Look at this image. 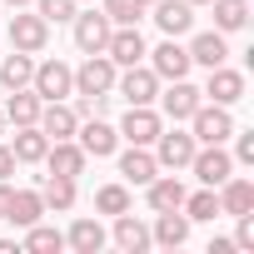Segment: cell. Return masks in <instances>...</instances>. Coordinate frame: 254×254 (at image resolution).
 I'll return each mask as SVG.
<instances>
[{"instance_id": "obj_30", "label": "cell", "mask_w": 254, "mask_h": 254, "mask_svg": "<svg viewBox=\"0 0 254 254\" xmlns=\"http://www.w3.org/2000/svg\"><path fill=\"white\" fill-rule=\"evenodd\" d=\"M209 10H214V30L219 35H234L249 25V0H209Z\"/></svg>"}, {"instance_id": "obj_1", "label": "cell", "mask_w": 254, "mask_h": 254, "mask_svg": "<svg viewBox=\"0 0 254 254\" xmlns=\"http://www.w3.org/2000/svg\"><path fill=\"white\" fill-rule=\"evenodd\" d=\"M185 125H190L194 145H224V140L234 135V115H229V105H209V100H204Z\"/></svg>"}, {"instance_id": "obj_6", "label": "cell", "mask_w": 254, "mask_h": 254, "mask_svg": "<svg viewBox=\"0 0 254 254\" xmlns=\"http://www.w3.org/2000/svg\"><path fill=\"white\" fill-rule=\"evenodd\" d=\"M5 35H10V50H25V55H40L45 45H50V25L25 5V10H15L10 15V25H5Z\"/></svg>"}, {"instance_id": "obj_40", "label": "cell", "mask_w": 254, "mask_h": 254, "mask_svg": "<svg viewBox=\"0 0 254 254\" xmlns=\"http://www.w3.org/2000/svg\"><path fill=\"white\" fill-rule=\"evenodd\" d=\"M5 5H10V10H25V5H35V0H5Z\"/></svg>"}, {"instance_id": "obj_28", "label": "cell", "mask_w": 254, "mask_h": 254, "mask_svg": "<svg viewBox=\"0 0 254 254\" xmlns=\"http://www.w3.org/2000/svg\"><path fill=\"white\" fill-rule=\"evenodd\" d=\"M5 219H10L15 229H30L35 219H45V199H40V190H15V194H10Z\"/></svg>"}, {"instance_id": "obj_8", "label": "cell", "mask_w": 254, "mask_h": 254, "mask_svg": "<svg viewBox=\"0 0 254 254\" xmlns=\"http://www.w3.org/2000/svg\"><path fill=\"white\" fill-rule=\"evenodd\" d=\"M165 130V115L155 105H130L120 115V140L125 145H155V135Z\"/></svg>"}, {"instance_id": "obj_41", "label": "cell", "mask_w": 254, "mask_h": 254, "mask_svg": "<svg viewBox=\"0 0 254 254\" xmlns=\"http://www.w3.org/2000/svg\"><path fill=\"white\" fill-rule=\"evenodd\" d=\"M0 254H15V239H0Z\"/></svg>"}, {"instance_id": "obj_10", "label": "cell", "mask_w": 254, "mask_h": 254, "mask_svg": "<svg viewBox=\"0 0 254 254\" xmlns=\"http://www.w3.org/2000/svg\"><path fill=\"white\" fill-rule=\"evenodd\" d=\"M190 170H194V180H199V185L219 190V185L234 175V155H229L224 145H199V150H194V160H190Z\"/></svg>"}, {"instance_id": "obj_15", "label": "cell", "mask_w": 254, "mask_h": 254, "mask_svg": "<svg viewBox=\"0 0 254 254\" xmlns=\"http://www.w3.org/2000/svg\"><path fill=\"white\" fill-rule=\"evenodd\" d=\"M145 15H150L170 40H180V35H190V30H194V5H190V0H155Z\"/></svg>"}, {"instance_id": "obj_29", "label": "cell", "mask_w": 254, "mask_h": 254, "mask_svg": "<svg viewBox=\"0 0 254 254\" xmlns=\"http://www.w3.org/2000/svg\"><path fill=\"white\" fill-rule=\"evenodd\" d=\"M30 75H35V55H25V50L0 55V85H5V90H25Z\"/></svg>"}, {"instance_id": "obj_42", "label": "cell", "mask_w": 254, "mask_h": 254, "mask_svg": "<svg viewBox=\"0 0 254 254\" xmlns=\"http://www.w3.org/2000/svg\"><path fill=\"white\" fill-rule=\"evenodd\" d=\"M0 135H5V110H0Z\"/></svg>"}, {"instance_id": "obj_39", "label": "cell", "mask_w": 254, "mask_h": 254, "mask_svg": "<svg viewBox=\"0 0 254 254\" xmlns=\"http://www.w3.org/2000/svg\"><path fill=\"white\" fill-rule=\"evenodd\" d=\"M10 194H15V185H10V180H0V219H5V209H10Z\"/></svg>"}, {"instance_id": "obj_24", "label": "cell", "mask_w": 254, "mask_h": 254, "mask_svg": "<svg viewBox=\"0 0 254 254\" xmlns=\"http://www.w3.org/2000/svg\"><path fill=\"white\" fill-rule=\"evenodd\" d=\"M40 199H45V214H70L80 190L75 180H60V175H40Z\"/></svg>"}, {"instance_id": "obj_32", "label": "cell", "mask_w": 254, "mask_h": 254, "mask_svg": "<svg viewBox=\"0 0 254 254\" xmlns=\"http://www.w3.org/2000/svg\"><path fill=\"white\" fill-rule=\"evenodd\" d=\"M125 209H130V185H125V180H115V185H100L95 190V214H125Z\"/></svg>"}, {"instance_id": "obj_16", "label": "cell", "mask_w": 254, "mask_h": 254, "mask_svg": "<svg viewBox=\"0 0 254 254\" xmlns=\"http://www.w3.org/2000/svg\"><path fill=\"white\" fill-rule=\"evenodd\" d=\"M145 50H150V45H145L140 25H115V30H110V45H105V55H110L120 70H125V65H140Z\"/></svg>"}, {"instance_id": "obj_9", "label": "cell", "mask_w": 254, "mask_h": 254, "mask_svg": "<svg viewBox=\"0 0 254 254\" xmlns=\"http://www.w3.org/2000/svg\"><path fill=\"white\" fill-rule=\"evenodd\" d=\"M115 75H120V65L110 55H85L75 65V95H110L115 90Z\"/></svg>"}, {"instance_id": "obj_21", "label": "cell", "mask_w": 254, "mask_h": 254, "mask_svg": "<svg viewBox=\"0 0 254 254\" xmlns=\"http://www.w3.org/2000/svg\"><path fill=\"white\" fill-rule=\"evenodd\" d=\"M105 239H110V234H105V224H100V219H90V214H80V219L65 229V249H75V254H100V249H105Z\"/></svg>"}, {"instance_id": "obj_23", "label": "cell", "mask_w": 254, "mask_h": 254, "mask_svg": "<svg viewBox=\"0 0 254 254\" xmlns=\"http://www.w3.org/2000/svg\"><path fill=\"white\" fill-rule=\"evenodd\" d=\"M45 150H50V140H45L40 125H15V140H10L15 165H40V160H45Z\"/></svg>"}, {"instance_id": "obj_12", "label": "cell", "mask_w": 254, "mask_h": 254, "mask_svg": "<svg viewBox=\"0 0 254 254\" xmlns=\"http://www.w3.org/2000/svg\"><path fill=\"white\" fill-rule=\"evenodd\" d=\"M145 65H150L160 80H185V75L194 70V65H190V50H185L180 40H170V35H165L155 50H145Z\"/></svg>"}, {"instance_id": "obj_44", "label": "cell", "mask_w": 254, "mask_h": 254, "mask_svg": "<svg viewBox=\"0 0 254 254\" xmlns=\"http://www.w3.org/2000/svg\"><path fill=\"white\" fill-rule=\"evenodd\" d=\"M75 5H95V0H75Z\"/></svg>"}, {"instance_id": "obj_2", "label": "cell", "mask_w": 254, "mask_h": 254, "mask_svg": "<svg viewBox=\"0 0 254 254\" xmlns=\"http://www.w3.org/2000/svg\"><path fill=\"white\" fill-rule=\"evenodd\" d=\"M160 85H165V80H160L145 60H140V65H125V70L115 75V90H120L125 105H155V100H160Z\"/></svg>"}, {"instance_id": "obj_3", "label": "cell", "mask_w": 254, "mask_h": 254, "mask_svg": "<svg viewBox=\"0 0 254 254\" xmlns=\"http://www.w3.org/2000/svg\"><path fill=\"white\" fill-rule=\"evenodd\" d=\"M70 30H75V50L80 55H105V45H110V15L105 10H75V20H70Z\"/></svg>"}, {"instance_id": "obj_27", "label": "cell", "mask_w": 254, "mask_h": 254, "mask_svg": "<svg viewBox=\"0 0 254 254\" xmlns=\"http://www.w3.org/2000/svg\"><path fill=\"white\" fill-rule=\"evenodd\" d=\"M40 95L25 85V90H5V105H0V110H5V125H35L40 120Z\"/></svg>"}, {"instance_id": "obj_38", "label": "cell", "mask_w": 254, "mask_h": 254, "mask_svg": "<svg viewBox=\"0 0 254 254\" xmlns=\"http://www.w3.org/2000/svg\"><path fill=\"white\" fill-rule=\"evenodd\" d=\"M15 175V155H10V145H0V180H10Z\"/></svg>"}, {"instance_id": "obj_5", "label": "cell", "mask_w": 254, "mask_h": 254, "mask_svg": "<svg viewBox=\"0 0 254 254\" xmlns=\"http://www.w3.org/2000/svg\"><path fill=\"white\" fill-rule=\"evenodd\" d=\"M150 150H155V165H160V170H190V160H194L199 145H194L190 130H180V125H175V130H160V135H155Z\"/></svg>"}, {"instance_id": "obj_31", "label": "cell", "mask_w": 254, "mask_h": 254, "mask_svg": "<svg viewBox=\"0 0 254 254\" xmlns=\"http://www.w3.org/2000/svg\"><path fill=\"white\" fill-rule=\"evenodd\" d=\"M180 209H185V219H190V224H214V219H219V194L204 185V190L185 194V204H180Z\"/></svg>"}, {"instance_id": "obj_26", "label": "cell", "mask_w": 254, "mask_h": 254, "mask_svg": "<svg viewBox=\"0 0 254 254\" xmlns=\"http://www.w3.org/2000/svg\"><path fill=\"white\" fill-rule=\"evenodd\" d=\"M150 239L165 244V249H180V244L190 239V219H185V209H160L155 224H150Z\"/></svg>"}, {"instance_id": "obj_19", "label": "cell", "mask_w": 254, "mask_h": 254, "mask_svg": "<svg viewBox=\"0 0 254 254\" xmlns=\"http://www.w3.org/2000/svg\"><path fill=\"white\" fill-rule=\"evenodd\" d=\"M214 194H219V214H229V219L254 209V180H249V175H229Z\"/></svg>"}, {"instance_id": "obj_25", "label": "cell", "mask_w": 254, "mask_h": 254, "mask_svg": "<svg viewBox=\"0 0 254 254\" xmlns=\"http://www.w3.org/2000/svg\"><path fill=\"white\" fill-rule=\"evenodd\" d=\"M185 185H180V175H155L150 185H145V199H150V214H160V209H180L185 204Z\"/></svg>"}, {"instance_id": "obj_13", "label": "cell", "mask_w": 254, "mask_h": 254, "mask_svg": "<svg viewBox=\"0 0 254 254\" xmlns=\"http://www.w3.org/2000/svg\"><path fill=\"white\" fill-rule=\"evenodd\" d=\"M244 90H249V85H244V70H234L229 60H224V65H214V70H209V80H204V100H209V105H239V100H244Z\"/></svg>"}, {"instance_id": "obj_11", "label": "cell", "mask_w": 254, "mask_h": 254, "mask_svg": "<svg viewBox=\"0 0 254 254\" xmlns=\"http://www.w3.org/2000/svg\"><path fill=\"white\" fill-rule=\"evenodd\" d=\"M75 145H80L90 160H110V155L120 150V130H115V125H105L100 115H90V120H80V130H75Z\"/></svg>"}, {"instance_id": "obj_7", "label": "cell", "mask_w": 254, "mask_h": 254, "mask_svg": "<svg viewBox=\"0 0 254 254\" xmlns=\"http://www.w3.org/2000/svg\"><path fill=\"white\" fill-rule=\"evenodd\" d=\"M30 90H35L40 100H70V95H75V70H70L65 60H35Z\"/></svg>"}, {"instance_id": "obj_36", "label": "cell", "mask_w": 254, "mask_h": 254, "mask_svg": "<svg viewBox=\"0 0 254 254\" xmlns=\"http://www.w3.org/2000/svg\"><path fill=\"white\" fill-rule=\"evenodd\" d=\"M234 165H254V130H239V125H234Z\"/></svg>"}, {"instance_id": "obj_45", "label": "cell", "mask_w": 254, "mask_h": 254, "mask_svg": "<svg viewBox=\"0 0 254 254\" xmlns=\"http://www.w3.org/2000/svg\"><path fill=\"white\" fill-rule=\"evenodd\" d=\"M140 5H145V10H150V5H155V0H140Z\"/></svg>"}, {"instance_id": "obj_33", "label": "cell", "mask_w": 254, "mask_h": 254, "mask_svg": "<svg viewBox=\"0 0 254 254\" xmlns=\"http://www.w3.org/2000/svg\"><path fill=\"white\" fill-rule=\"evenodd\" d=\"M25 249H30V254H60V249H65V234H60L55 224H40V219H35V224L25 229Z\"/></svg>"}, {"instance_id": "obj_20", "label": "cell", "mask_w": 254, "mask_h": 254, "mask_svg": "<svg viewBox=\"0 0 254 254\" xmlns=\"http://www.w3.org/2000/svg\"><path fill=\"white\" fill-rule=\"evenodd\" d=\"M185 50H190V65H204V70H214V65L229 60V40H224L219 30H199Z\"/></svg>"}, {"instance_id": "obj_18", "label": "cell", "mask_w": 254, "mask_h": 254, "mask_svg": "<svg viewBox=\"0 0 254 254\" xmlns=\"http://www.w3.org/2000/svg\"><path fill=\"white\" fill-rule=\"evenodd\" d=\"M115 155H120V175H125V185H140V190H145V185L160 175L150 145H130V150H115Z\"/></svg>"}, {"instance_id": "obj_43", "label": "cell", "mask_w": 254, "mask_h": 254, "mask_svg": "<svg viewBox=\"0 0 254 254\" xmlns=\"http://www.w3.org/2000/svg\"><path fill=\"white\" fill-rule=\"evenodd\" d=\"M190 5H194V10H199V5H209V0H190Z\"/></svg>"}, {"instance_id": "obj_14", "label": "cell", "mask_w": 254, "mask_h": 254, "mask_svg": "<svg viewBox=\"0 0 254 254\" xmlns=\"http://www.w3.org/2000/svg\"><path fill=\"white\" fill-rule=\"evenodd\" d=\"M45 175H60V180H80L85 175V165H90V155L75 145V140H50V150H45Z\"/></svg>"}, {"instance_id": "obj_37", "label": "cell", "mask_w": 254, "mask_h": 254, "mask_svg": "<svg viewBox=\"0 0 254 254\" xmlns=\"http://www.w3.org/2000/svg\"><path fill=\"white\" fill-rule=\"evenodd\" d=\"M234 249H254V209L234 214Z\"/></svg>"}, {"instance_id": "obj_17", "label": "cell", "mask_w": 254, "mask_h": 254, "mask_svg": "<svg viewBox=\"0 0 254 254\" xmlns=\"http://www.w3.org/2000/svg\"><path fill=\"white\" fill-rule=\"evenodd\" d=\"M35 125L45 130V140H75V130H80V115L70 110V100H45Z\"/></svg>"}, {"instance_id": "obj_34", "label": "cell", "mask_w": 254, "mask_h": 254, "mask_svg": "<svg viewBox=\"0 0 254 254\" xmlns=\"http://www.w3.org/2000/svg\"><path fill=\"white\" fill-rule=\"evenodd\" d=\"M100 10L110 15V25H140V20H145V5H140V0H100Z\"/></svg>"}, {"instance_id": "obj_35", "label": "cell", "mask_w": 254, "mask_h": 254, "mask_svg": "<svg viewBox=\"0 0 254 254\" xmlns=\"http://www.w3.org/2000/svg\"><path fill=\"white\" fill-rule=\"evenodd\" d=\"M30 10H35L45 25H65V20H75V10H80V5H75V0H35Z\"/></svg>"}, {"instance_id": "obj_4", "label": "cell", "mask_w": 254, "mask_h": 254, "mask_svg": "<svg viewBox=\"0 0 254 254\" xmlns=\"http://www.w3.org/2000/svg\"><path fill=\"white\" fill-rule=\"evenodd\" d=\"M199 105H204V90H199V85H190V75H185V80H165V85H160V115H165V120L185 125Z\"/></svg>"}, {"instance_id": "obj_22", "label": "cell", "mask_w": 254, "mask_h": 254, "mask_svg": "<svg viewBox=\"0 0 254 254\" xmlns=\"http://www.w3.org/2000/svg\"><path fill=\"white\" fill-rule=\"evenodd\" d=\"M110 239H115L125 254H145V249L155 244V239H150V224H145V219H135L130 209L115 214V234H110Z\"/></svg>"}]
</instances>
